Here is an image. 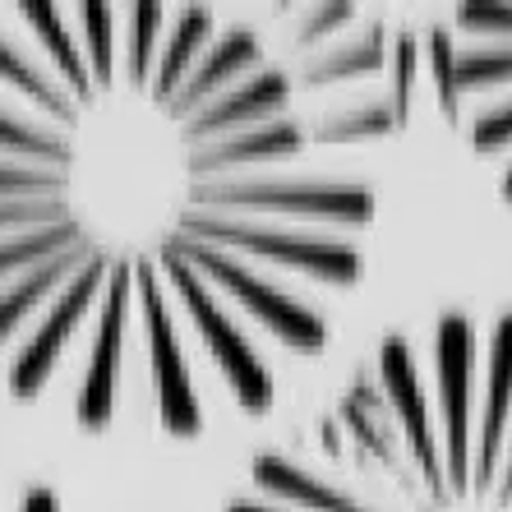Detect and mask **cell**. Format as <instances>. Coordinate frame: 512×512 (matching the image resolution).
<instances>
[{
  "label": "cell",
  "instance_id": "1",
  "mask_svg": "<svg viewBox=\"0 0 512 512\" xmlns=\"http://www.w3.org/2000/svg\"><path fill=\"white\" fill-rule=\"evenodd\" d=\"M374 176L217 5H0V383L84 434L277 406L365 277Z\"/></svg>",
  "mask_w": 512,
  "mask_h": 512
},
{
  "label": "cell",
  "instance_id": "2",
  "mask_svg": "<svg viewBox=\"0 0 512 512\" xmlns=\"http://www.w3.org/2000/svg\"><path fill=\"white\" fill-rule=\"evenodd\" d=\"M227 512H512V310L388 333Z\"/></svg>",
  "mask_w": 512,
  "mask_h": 512
},
{
  "label": "cell",
  "instance_id": "3",
  "mask_svg": "<svg viewBox=\"0 0 512 512\" xmlns=\"http://www.w3.org/2000/svg\"><path fill=\"white\" fill-rule=\"evenodd\" d=\"M448 79L439 107L471 153L494 167L499 199L512 208V0H476L448 10Z\"/></svg>",
  "mask_w": 512,
  "mask_h": 512
},
{
  "label": "cell",
  "instance_id": "4",
  "mask_svg": "<svg viewBox=\"0 0 512 512\" xmlns=\"http://www.w3.org/2000/svg\"><path fill=\"white\" fill-rule=\"evenodd\" d=\"M0 512H65V503L47 485H24V489H14L10 499L0 494Z\"/></svg>",
  "mask_w": 512,
  "mask_h": 512
}]
</instances>
